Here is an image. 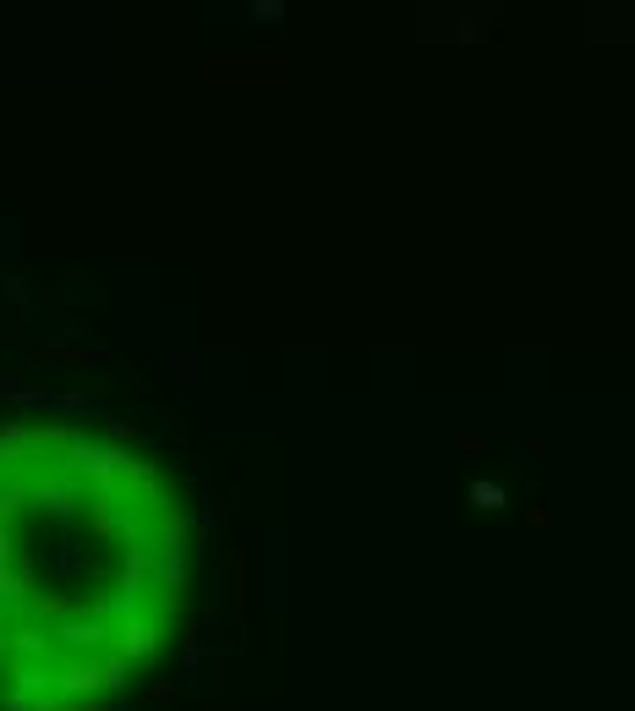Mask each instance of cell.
<instances>
[{
	"label": "cell",
	"instance_id": "1",
	"mask_svg": "<svg viewBox=\"0 0 635 711\" xmlns=\"http://www.w3.org/2000/svg\"><path fill=\"white\" fill-rule=\"evenodd\" d=\"M165 476L77 433L0 438V706L88 711L176 624Z\"/></svg>",
	"mask_w": 635,
	"mask_h": 711
}]
</instances>
